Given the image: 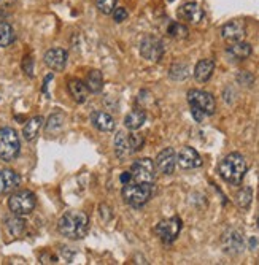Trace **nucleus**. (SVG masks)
<instances>
[{
    "instance_id": "obj_3",
    "label": "nucleus",
    "mask_w": 259,
    "mask_h": 265,
    "mask_svg": "<svg viewBox=\"0 0 259 265\" xmlns=\"http://www.w3.org/2000/svg\"><path fill=\"white\" fill-rule=\"evenodd\" d=\"M122 199L132 208H142L153 195V183H127L122 184Z\"/></svg>"
},
{
    "instance_id": "obj_1",
    "label": "nucleus",
    "mask_w": 259,
    "mask_h": 265,
    "mask_svg": "<svg viewBox=\"0 0 259 265\" xmlns=\"http://www.w3.org/2000/svg\"><path fill=\"white\" fill-rule=\"evenodd\" d=\"M58 230L65 238L80 240L83 238L89 230V218L86 213L78 211V210L67 211L61 216L58 222Z\"/></svg>"
},
{
    "instance_id": "obj_30",
    "label": "nucleus",
    "mask_w": 259,
    "mask_h": 265,
    "mask_svg": "<svg viewBox=\"0 0 259 265\" xmlns=\"http://www.w3.org/2000/svg\"><path fill=\"white\" fill-rule=\"evenodd\" d=\"M64 124V115L62 113H54L49 116L46 122V132H58Z\"/></svg>"
},
{
    "instance_id": "obj_14",
    "label": "nucleus",
    "mask_w": 259,
    "mask_h": 265,
    "mask_svg": "<svg viewBox=\"0 0 259 265\" xmlns=\"http://www.w3.org/2000/svg\"><path fill=\"white\" fill-rule=\"evenodd\" d=\"M45 64L54 72H62L67 65V51L62 48H53L48 49L43 56Z\"/></svg>"
},
{
    "instance_id": "obj_26",
    "label": "nucleus",
    "mask_w": 259,
    "mask_h": 265,
    "mask_svg": "<svg viewBox=\"0 0 259 265\" xmlns=\"http://www.w3.org/2000/svg\"><path fill=\"white\" fill-rule=\"evenodd\" d=\"M86 86L89 89V92L92 94H97L102 91L103 88V76L99 70H91L88 73V78H86Z\"/></svg>"
},
{
    "instance_id": "obj_36",
    "label": "nucleus",
    "mask_w": 259,
    "mask_h": 265,
    "mask_svg": "<svg viewBox=\"0 0 259 265\" xmlns=\"http://www.w3.org/2000/svg\"><path fill=\"white\" fill-rule=\"evenodd\" d=\"M191 113H193V118H194V119H196L197 122H200V121H202L203 118H205V115H203L200 110L194 108V107H191Z\"/></svg>"
},
{
    "instance_id": "obj_20",
    "label": "nucleus",
    "mask_w": 259,
    "mask_h": 265,
    "mask_svg": "<svg viewBox=\"0 0 259 265\" xmlns=\"http://www.w3.org/2000/svg\"><path fill=\"white\" fill-rule=\"evenodd\" d=\"M69 91H70V95L73 97V100L76 103H85L88 100L89 89L81 80H70L69 81Z\"/></svg>"
},
{
    "instance_id": "obj_29",
    "label": "nucleus",
    "mask_w": 259,
    "mask_h": 265,
    "mask_svg": "<svg viewBox=\"0 0 259 265\" xmlns=\"http://www.w3.org/2000/svg\"><path fill=\"white\" fill-rule=\"evenodd\" d=\"M169 35L173 37V38H178V40H183L188 37V27L183 25L182 22H172L169 25Z\"/></svg>"
},
{
    "instance_id": "obj_38",
    "label": "nucleus",
    "mask_w": 259,
    "mask_h": 265,
    "mask_svg": "<svg viewBox=\"0 0 259 265\" xmlns=\"http://www.w3.org/2000/svg\"><path fill=\"white\" fill-rule=\"evenodd\" d=\"M15 4H16V0H0V8H8Z\"/></svg>"
},
{
    "instance_id": "obj_21",
    "label": "nucleus",
    "mask_w": 259,
    "mask_h": 265,
    "mask_svg": "<svg viewBox=\"0 0 259 265\" xmlns=\"http://www.w3.org/2000/svg\"><path fill=\"white\" fill-rule=\"evenodd\" d=\"M43 122H45L43 116H35V118H32V119H29V121L25 122L24 129H22V137L25 138L27 142L35 140L38 132H40V129H42Z\"/></svg>"
},
{
    "instance_id": "obj_28",
    "label": "nucleus",
    "mask_w": 259,
    "mask_h": 265,
    "mask_svg": "<svg viewBox=\"0 0 259 265\" xmlns=\"http://www.w3.org/2000/svg\"><path fill=\"white\" fill-rule=\"evenodd\" d=\"M169 76L175 81H183L189 76V68L186 64H182V62H176L170 67L169 70Z\"/></svg>"
},
{
    "instance_id": "obj_19",
    "label": "nucleus",
    "mask_w": 259,
    "mask_h": 265,
    "mask_svg": "<svg viewBox=\"0 0 259 265\" xmlns=\"http://www.w3.org/2000/svg\"><path fill=\"white\" fill-rule=\"evenodd\" d=\"M115 152H116V157L118 159H126L132 154V149H131V145H129V138H127V134L119 130L115 137Z\"/></svg>"
},
{
    "instance_id": "obj_35",
    "label": "nucleus",
    "mask_w": 259,
    "mask_h": 265,
    "mask_svg": "<svg viewBox=\"0 0 259 265\" xmlns=\"http://www.w3.org/2000/svg\"><path fill=\"white\" fill-rule=\"evenodd\" d=\"M22 70L29 75V76H34V59L31 56H25L24 61H22Z\"/></svg>"
},
{
    "instance_id": "obj_25",
    "label": "nucleus",
    "mask_w": 259,
    "mask_h": 265,
    "mask_svg": "<svg viewBox=\"0 0 259 265\" xmlns=\"http://www.w3.org/2000/svg\"><path fill=\"white\" fill-rule=\"evenodd\" d=\"M16 38L15 29L11 27V24L0 21V48H7L10 46Z\"/></svg>"
},
{
    "instance_id": "obj_27",
    "label": "nucleus",
    "mask_w": 259,
    "mask_h": 265,
    "mask_svg": "<svg viewBox=\"0 0 259 265\" xmlns=\"http://www.w3.org/2000/svg\"><path fill=\"white\" fill-rule=\"evenodd\" d=\"M253 200V191L251 188H242L237 194H236V203L242 210H247V208L251 205Z\"/></svg>"
},
{
    "instance_id": "obj_11",
    "label": "nucleus",
    "mask_w": 259,
    "mask_h": 265,
    "mask_svg": "<svg viewBox=\"0 0 259 265\" xmlns=\"http://www.w3.org/2000/svg\"><path fill=\"white\" fill-rule=\"evenodd\" d=\"M245 35H247V27H245L243 21L234 19L229 21L221 27V37L227 43H237V41H243Z\"/></svg>"
},
{
    "instance_id": "obj_9",
    "label": "nucleus",
    "mask_w": 259,
    "mask_h": 265,
    "mask_svg": "<svg viewBox=\"0 0 259 265\" xmlns=\"http://www.w3.org/2000/svg\"><path fill=\"white\" fill-rule=\"evenodd\" d=\"M140 54L143 59L149 62H159L164 56V43H162L161 38L148 35L140 43Z\"/></svg>"
},
{
    "instance_id": "obj_39",
    "label": "nucleus",
    "mask_w": 259,
    "mask_h": 265,
    "mask_svg": "<svg viewBox=\"0 0 259 265\" xmlns=\"http://www.w3.org/2000/svg\"><path fill=\"white\" fill-rule=\"evenodd\" d=\"M5 16H7V13L4 11V8H0V21H4Z\"/></svg>"
},
{
    "instance_id": "obj_24",
    "label": "nucleus",
    "mask_w": 259,
    "mask_h": 265,
    "mask_svg": "<svg viewBox=\"0 0 259 265\" xmlns=\"http://www.w3.org/2000/svg\"><path fill=\"white\" fill-rule=\"evenodd\" d=\"M5 227L11 236H21L25 230V221L22 219V216L15 215L5 221Z\"/></svg>"
},
{
    "instance_id": "obj_34",
    "label": "nucleus",
    "mask_w": 259,
    "mask_h": 265,
    "mask_svg": "<svg viewBox=\"0 0 259 265\" xmlns=\"http://www.w3.org/2000/svg\"><path fill=\"white\" fill-rule=\"evenodd\" d=\"M113 19L116 21V22H122V21H126L127 19V16H129V13H127V10L124 8V7H115V10H113Z\"/></svg>"
},
{
    "instance_id": "obj_7",
    "label": "nucleus",
    "mask_w": 259,
    "mask_h": 265,
    "mask_svg": "<svg viewBox=\"0 0 259 265\" xmlns=\"http://www.w3.org/2000/svg\"><path fill=\"white\" fill-rule=\"evenodd\" d=\"M188 102L189 107H194L200 110L205 116H212L216 111V102L215 97L210 92L205 91H199V89H191L188 92Z\"/></svg>"
},
{
    "instance_id": "obj_18",
    "label": "nucleus",
    "mask_w": 259,
    "mask_h": 265,
    "mask_svg": "<svg viewBox=\"0 0 259 265\" xmlns=\"http://www.w3.org/2000/svg\"><path fill=\"white\" fill-rule=\"evenodd\" d=\"M215 72V61L213 59H202L197 62L194 68V78L199 83H207Z\"/></svg>"
},
{
    "instance_id": "obj_10",
    "label": "nucleus",
    "mask_w": 259,
    "mask_h": 265,
    "mask_svg": "<svg viewBox=\"0 0 259 265\" xmlns=\"http://www.w3.org/2000/svg\"><path fill=\"white\" fill-rule=\"evenodd\" d=\"M221 243L224 248V253H227L230 256H237L245 248L243 233L237 229H227L221 236Z\"/></svg>"
},
{
    "instance_id": "obj_23",
    "label": "nucleus",
    "mask_w": 259,
    "mask_h": 265,
    "mask_svg": "<svg viewBox=\"0 0 259 265\" xmlns=\"http://www.w3.org/2000/svg\"><path fill=\"white\" fill-rule=\"evenodd\" d=\"M145 121H146V113H145V111L140 110V108H135V110L131 111V113L126 115L124 125L129 130H137V129L142 127Z\"/></svg>"
},
{
    "instance_id": "obj_37",
    "label": "nucleus",
    "mask_w": 259,
    "mask_h": 265,
    "mask_svg": "<svg viewBox=\"0 0 259 265\" xmlns=\"http://www.w3.org/2000/svg\"><path fill=\"white\" fill-rule=\"evenodd\" d=\"M132 181V175H131V172H124L121 175V183L122 184H127V183H131Z\"/></svg>"
},
{
    "instance_id": "obj_17",
    "label": "nucleus",
    "mask_w": 259,
    "mask_h": 265,
    "mask_svg": "<svg viewBox=\"0 0 259 265\" xmlns=\"http://www.w3.org/2000/svg\"><path fill=\"white\" fill-rule=\"evenodd\" d=\"M91 122L95 129H99L102 132H112L116 125L113 116L105 113V111H94V113L91 115Z\"/></svg>"
},
{
    "instance_id": "obj_5",
    "label": "nucleus",
    "mask_w": 259,
    "mask_h": 265,
    "mask_svg": "<svg viewBox=\"0 0 259 265\" xmlns=\"http://www.w3.org/2000/svg\"><path fill=\"white\" fill-rule=\"evenodd\" d=\"M37 205V197L35 194L31 191H18L15 194H11V197L8 199V208L13 215L18 216H27L34 211V208Z\"/></svg>"
},
{
    "instance_id": "obj_13",
    "label": "nucleus",
    "mask_w": 259,
    "mask_h": 265,
    "mask_svg": "<svg viewBox=\"0 0 259 265\" xmlns=\"http://www.w3.org/2000/svg\"><path fill=\"white\" fill-rule=\"evenodd\" d=\"M176 164L185 170H193V169H197V167L202 165V159L194 148L185 146L178 154H176Z\"/></svg>"
},
{
    "instance_id": "obj_32",
    "label": "nucleus",
    "mask_w": 259,
    "mask_h": 265,
    "mask_svg": "<svg viewBox=\"0 0 259 265\" xmlns=\"http://www.w3.org/2000/svg\"><path fill=\"white\" fill-rule=\"evenodd\" d=\"M95 5H97V10L103 13V15H112L116 7V0H97Z\"/></svg>"
},
{
    "instance_id": "obj_6",
    "label": "nucleus",
    "mask_w": 259,
    "mask_h": 265,
    "mask_svg": "<svg viewBox=\"0 0 259 265\" xmlns=\"http://www.w3.org/2000/svg\"><path fill=\"white\" fill-rule=\"evenodd\" d=\"M129 172L132 175L131 183H154L156 167L151 159H148V157L137 159L131 165Z\"/></svg>"
},
{
    "instance_id": "obj_8",
    "label": "nucleus",
    "mask_w": 259,
    "mask_h": 265,
    "mask_svg": "<svg viewBox=\"0 0 259 265\" xmlns=\"http://www.w3.org/2000/svg\"><path fill=\"white\" fill-rule=\"evenodd\" d=\"M154 232L159 238L164 243H173L176 240V236L182 232V219L178 216H173L169 219H164L156 224Z\"/></svg>"
},
{
    "instance_id": "obj_22",
    "label": "nucleus",
    "mask_w": 259,
    "mask_h": 265,
    "mask_svg": "<svg viewBox=\"0 0 259 265\" xmlns=\"http://www.w3.org/2000/svg\"><path fill=\"white\" fill-rule=\"evenodd\" d=\"M227 54L234 61H245L251 56V45L245 43V41H237V43H230L227 48Z\"/></svg>"
},
{
    "instance_id": "obj_31",
    "label": "nucleus",
    "mask_w": 259,
    "mask_h": 265,
    "mask_svg": "<svg viewBox=\"0 0 259 265\" xmlns=\"http://www.w3.org/2000/svg\"><path fill=\"white\" fill-rule=\"evenodd\" d=\"M127 138H129V145H131V149L135 152V151H140L145 145V138L142 134H137V132H132V134H127Z\"/></svg>"
},
{
    "instance_id": "obj_12",
    "label": "nucleus",
    "mask_w": 259,
    "mask_h": 265,
    "mask_svg": "<svg viewBox=\"0 0 259 265\" xmlns=\"http://www.w3.org/2000/svg\"><path fill=\"white\" fill-rule=\"evenodd\" d=\"M154 167L162 175H172L176 167V152L173 151V148L162 149L154 161Z\"/></svg>"
},
{
    "instance_id": "obj_15",
    "label": "nucleus",
    "mask_w": 259,
    "mask_h": 265,
    "mask_svg": "<svg viewBox=\"0 0 259 265\" xmlns=\"http://www.w3.org/2000/svg\"><path fill=\"white\" fill-rule=\"evenodd\" d=\"M178 18L183 21H188L191 24H197L203 18V10L199 4L196 2H188L180 7L178 10Z\"/></svg>"
},
{
    "instance_id": "obj_4",
    "label": "nucleus",
    "mask_w": 259,
    "mask_h": 265,
    "mask_svg": "<svg viewBox=\"0 0 259 265\" xmlns=\"http://www.w3.org/2000/svg\"><path fill=\"white\" fill-rule=\"evenodd\" d=\"M21 151L19 135L15 129L4 127L0 129V159L4 162H13Z\"/></svg>"
},
{
    "instance_id": "obj_2",
    "label": "nucleus",
    "mask_w": 259,
    "mask_h": 265,
    "mask_svg": "<svg viewBox=\"0 0 259 265\" xmlns=\"http://www.w3.org/2000/svg\"><path fill=\"white\" fill-rule=\"evenodd\" d=\"M218 173L226 183L239 186L247 173V161L239 152H230L218 165Z\"/></svg>"
},
{
    "instance_id": "obj_16",
    "label": "nucleus",
    "mask_w": 259,
    "mask_h": 265,
    "mask_svg": "<svg viewBox=\"0 0 259 265\" xmlns=\"http://www.w3.org/2000/svg\"><path fill=\"white\" fill-rule=\"evenodd\" d=\"M21 183V178L15 170L4 169L0 170V195L13 192Z\"/></svg>"
},
{
    "instance_id": "obj_33",
    "label": "nucleus",
    "mask_w": 259,
    "mask_h": 265,
    "mask_svg": "<svg viewBox=\"0 0 259 265\" xmlns=\"http://www.w3.org/2000/svg\"><path fill=\"white\" fill-rule=\"evenodd\" d=\"M236 80L240 86H245V88H251L253 83H254V76L250 72H239Z\"/></svg>"
},
{
    "instance_id": "obj_40",
    "label": "nucleus",
    "mask_w": 259,
    "mask_h": 265,
    "mask_svg": "<svg viewBox=\"0 0 259 265\" xmlns=\"http://www.w3.org/2000/svg\"><path fill=\"white\" fill-rule=\"evenodd\" d=\"M257 227H259V218H257Z\"/></svg>"
}]
</instances>
